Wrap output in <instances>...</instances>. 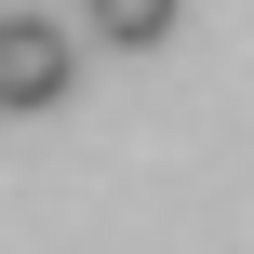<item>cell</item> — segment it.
<instances>
[{
    "mask_svg": "<svg viewBox=\"0 0 254 254\" xmlns=\"http://www.w3.org/2000/svg\"><path fill=\"white\" fill-rule=\"evenodd\" d=\"M67 27H40V13H0V107H54L67 94Z\"/></svg>",
    "mask_w": 254,
    "mask_h": 254,
    "instance_id": "6da1fadb",
    "label": "cell"
},
{
    "mask_svg": "<svg viewBox=\"0 0 254 254\" xmlns=\"http://www.w3.org/2000/svg\"><path fill=\"white\" fill-rule=\"evenodd\" d=\"M80 13H94V40H107V54H161L188 0H80Z\"/></svg>",
    "mask_w": 254,
    "mask_h": 254,
    "instance_id": "7a4b0ae2",
    "label": "cell"
}]
</instances>
